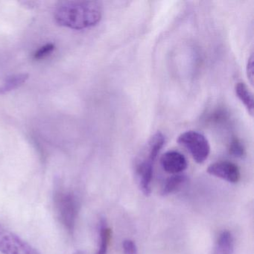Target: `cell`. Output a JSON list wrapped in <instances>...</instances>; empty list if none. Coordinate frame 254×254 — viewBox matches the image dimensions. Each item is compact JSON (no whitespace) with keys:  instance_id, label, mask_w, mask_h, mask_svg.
<instances>
[{"instance_id":"6da1fadb","label":"cell","mask_w":254,"mask_h":254,"mask_svg":"<svg viewBox=\"0 0 254 254\" xmlns=\"http://www.w3.org/2000/svg\"><path fill=\"white\" fill-rule=\"evenodd\" d=\"M102 14L101 2L87 0L61 1L56 5L53 13L58 25L75 30L96 26L102 20Z\"/></svg>"},{"instance_id":"7a4b0ae2","label":"cell","mask_w":254,"mask_h":254,"mask_svg":"<svg viewBox=\"0 0 254 254\" xmlns=\"http://www.w3.org/2000/svg\"><path fill=\"white\" fill-rule=\"evenodd\" d=\"M55 209L59 221L69 234H73L78 218L79 203L75 194L56 185L53 194Z\"/></svg>"},{"instance_id":"3957f363","label":"cell","mask_w":254,"mask_h":254,"mask_svg":"<svg viewBox=\"0 0 254 254\" xmlns=\"http://www.w3.org/2000/svg\"><path fill=\"white\" fill-rule=\"evenodd\" d=\"M178 142L188 150L194 161L203 163L210 154V145L206 136L195 130H188L181 133Z\"/></svg>"},{"instance_id":"277c9868","label":"cell","mask_w":254,"mask_h":254,"mask_svg":"<svg viewBox=\"0 0 254 254\" xmlns=\"http://www.w3.org/2000/svg\"><path fill=\"white\" fill-rule=\"evenodd\" d=\"M0 252L3 254H41L37 248L1 224Z\"/></svg>"},{"instance_id":"5b68a950","label":"cell","mask_w":254,"mask_h":254,"mask_svg":"<svg viewBox=\"0 0 254 254\" xmlns=\"http://www.w3.org/2000/svg\"><path fill=\"white\" fill-rule=\"evenodd\" d=\"M144 157L136 163V175L139 189L145 195H149L151 191V181L154 172V163L158 154L148 148H145Z\"/></svg>"},{"instance_id":"8992f818","label":"cell","mask_w":254,"mask_h":254,"mask_svg":"<svg viewBox=\"0 0 254 254\" xmlns=\"http://www.w3.org/2000/svg\"><path fill=\"white\" fill-rule=\"evenodd\" d=\"M207 173L231 184H236L241 178L240 169L232 162L218 161L207 168Z\"/></svg>"},{"instance_id":"52a82bcc","label":"cell","mask_w":254,"mask_h":254,"mask_svg":"<svg viewBox=\"0 0 254 254\" xmlns=\"http://www.w3.org/2000/svg\"><path fill=\"white\" fill-rule=\"evenodd\" d=\"M160 163L165 172L172 175H178L187 168V160L181 153L169 151L165 153L160 159Z\"/></svg>"},{"instance_id":"ba28073f","label":"cell","mask_w":254,"mask_h":254,"mask_svg":"<svg viewBox=\"0 0 254 254\" xmlns=\"http://www.w3.org/2000/svg\"><path fill=\"white\" fill-rule=\"evenodd\" d=\"M112 237V230L108 227L106 220L102 218L99 225V245L96 254H108V247Z\"/></svg>"},{"instance_id":"9c48e42d","label":"cell","mask_w":254,"mask_h":254,"mask_svg":"<svg viewBox=\"0 0 254 254\" xmlns=\"http://www.w3.org/2000/svg\"><path fill=\"white\" fill-rule=\"evenodd\" d=\"M234 239L230 231H223L218 236L213 254H233Z\"/></svg>"},{"instance_id":"30bf717a","label":"cell","mask_w":254,"mask_h":254,"mask_svg":"<svg viewBox=\"0 0 254 254\" xmlns=\"http://www.w3.org/2000/svg\"><path fill=\"white\" fill-rule=\"evenodd\" d=\"M235 92H236V96L245 105L250 115H254V96L250 89L248 88V85L243 82L237 83L235 87Z\"/></svg>"},{"instance_id":"8fae6325","label":"cell","mask_w":254,"mask_h":254,"mask_svg":"<svg viewBox=\"0 0 254 254\" xmlns=\"http://www.w3.org/2000/svg\"><path fill=\"white\" fill-rule=\"evenodd\" d=\"M29 79L27 73H20L8 77L0 85V94L8 93L11 90L18 88Z\"/></svg>"},{"instance_id":"7c38bea8","label":"cell","mask_w":254,"mask_h":254,"mask_svg":"<svg viewBox=\"0 0 254 254\" xmlns=\"http://www.w3.org/2000/svg\"><path fill=\"white\" fill-rule=\"evenodd\" d=\"M187 181L185 175H174L166 180L164 185L162 187L161 194L163 195H168L176 191L184 182Z\"/></svg>"},{"instance_id":"4fadbf2b","label":"cell","mask_w":254,"mask_h":254,"mask_svg":"<svg viewBox=\"0 0 254 254\" xmlns=\"http://www.w3.org/2000/svg\"><path fill=\"white\" fill-rule=\"evenodd\" d=\"M229 153L233 157L242 158L245 155V148L237 138H233L229 144Z\"/></svg>"},{"instance_id":"5bb4252c","label":"cell","mask_w":254,"mask_h":254,"mask_svg":"<svg viewBox=\"0 0 254 254\" xmlns=\"http://www.w3.org/2000/svg\"><path fill=\"white\" fill-rule=\"evenodd\" d=\"M55 49H56V47L54 44L52 43L47 44L35 51L33 54V59L36 61L44 60L54 52Z\"/></svg>"},{"instance_id":"9a60e30c","label":"cell","mask_w":254,"mask_h":254,"mask_svg":"<svg viewBox=\"0 0 254 254\" xmlns=\"http://www.w3.org/2000/svg\"><path fill=\"white\" fill-rule=\"evenodd\" d=\"M228 113L227 111L224 109H215L213 112L210 113L209 117H208V120L211 123L214 124H222L225 123L228 118Z\"/></svg>"},{"instance_id":"2e32d148","label":"cell","mask_w":254,"mask_h":254,"mask_svg":"<svg viewBox=\"0 0 254 254\" xmlns=\"http://www.w3.org/2000/svg\"><path fill=\"white\" fill-rule=\"evenodd\" d=\"M123 250L124 254H137V248H136V244L130 239H126L123 242Z\"/></svg>"},{"instance_id":"e0dca14e","label":"cell","mask_w":254,"mask_h":254,"mask_svg":"<svg viewBox=\"0 0 254 254\" xmlns=\"http://www.w3.org/2000/svg\"><path fill=\"white\" fill-rule=\"evenodd\" d=\"M247 76L251 84H254V56L251 54L246 66Z\"/></svg>"},{"instance_id":"ac0fdd59","label":"cell","mask_w":254,"mask_h":254,"mask_svg":"<svg viewBox=\"0 0 254 254\" xmlns=\"http://www.w3.org/2000/svg\"><path fill=\"white\" fill-rule=\"evenodd\" d=\"M72 254H87L84 251H77L74 252Z\"/></svg>"}]
</instances>
